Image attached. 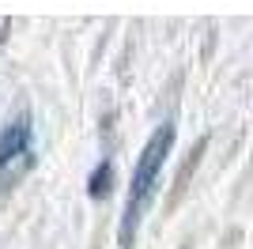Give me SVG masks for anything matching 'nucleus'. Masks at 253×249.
<instances>
[{
    "label": "nucleus",
    "mask_w": 253,
    "mask_h": 249,
    "mask_svg": "<svg viewBox=\"0 0 253 249\" xmlns=\"http://www.w3.org/2000/svg\"><path fill=\"white\" fill-rule=\"evenodd\" d=\"M8 27H11V23L4 19V15H0V42H4V34H8Z\"/></svg>",
    "instance_id": "nucleus-3"
},
{
    "label": "nucleus",
    "mask_w": 253,
    "mask_h": 249,
    "mask_svg": "<svg viewBox=\"0 0 253 249\" xmlns=\"http://www.w3.org/2000/svg\"><path fill=\"white\" fill-rule=\"evenodd\" d=\"M174 147V124L163 121L155 132L148 136V144L140 147V159L132 166V181H128V200H125V215H121V246L132 249L140 230V219L151 208L159 193V181H163V166H167V155Z\"/></svg>",
    "instance_id": "nucleus-1"
},
{
    "label": "nucleus",
    "mask_w": 253,
    "mask_h": 249,
    "mask_svg": "<svg viewBox=\"0 0 253 249\" xmlns=\"http://www.w3.org/2000/svg\"><path fill=\"white\" fill-rule=\"evenodd\" d=\"M34 124L31 114L19 110L0 128V189H11L27 170L34 166Z\"/></svg>",
    "instance_id": "nucleus-2"
}]
</instances>
